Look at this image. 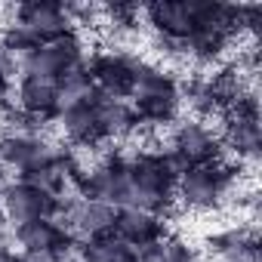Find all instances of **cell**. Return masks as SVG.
I'll use <instances>...</instances> for the list:
<instances>
[{"label":"cell","mask_w":262,"mask_h":262,"mask_svg":"<svg viewBox=\"0 0 262 262\" xmlns=\"http://www.w3.org/2000/svg\"><path fill=\"white\" fill-rule=\"evenodd\" d=\"M111 234L126 244V247H145V244H155L164 237V219L155 216V213H145V210H136V207H117L114 213V228Z\"/></svg>","instance_id":"obj_15"},{"label":"cell","mask_w":262,"mask_h":262,"mask_svg":"<svg viewBox=\"0 0 262 262\" xmlns=\"http://www.w3.org/2000/svg\"><path fill=\"white\" fill-rule=\"evenodd\" d=\"M19 71V59L4 47V43H0V77H4V80H10L13 74Z\"/></svg>","instance_id":"obj_27"},{"label":"cell","mask_w":262,"mask_h":262,"mask_svg":"<svg viewBox=\"0 0 262 262\" xmlns=\"http://www.w3.org/2000/svg\"><path fill=\"white\" fill-rule=\"evenodd\" d=\"M167 151L176 158V164L182 170L207 167V164L222 161V136H216L213 126L204 120H182L173 129Z\"/></svg>","instance_id":"obj_5"},{"label":"cell","mask_w":262,"mask_h":262,"mask_svg":"<svg viewBox=\"0 0 262 262\" xmlns=\"http://www.w3.org/2000/svg\"><path fill=\"white\" fill-rule=\"evenodd\" d=\"M77 198L102 201L108 207H123L126 194V155H111L102 158L93 167H83V173L74 182Z\"/></svg>","instance_id":"obj_8"},{"label":"cell","mask_w":262,"mask_h":262,"mask_svg":"<svg viewBox=\"0 0 262 262\" xmlns=\"http://www.w3.org/2000/svg\"><path fill=\"white\" fill-rule=\"evenodd\" d=\"M179 96H182V99L188 102V108H191V111H198L201 117L222 111V105H219V96H216V90H213V80H210V74L191 77L185 86H179Z\"/></svg>","instance_id":"obj_23"},{"label":"cell","mask_w":262,"mask_h":262,"mask_svg":"<svg viewBox=\"0 0 262 262\" xmlns=\"http://www.w3.org/2000/svg\"><path fill=\"white\" fill-rule=\"evenodd\" d=\"M99 13L108 19V25H111V28L126 31V28H133V25H136V19L142 16V7H139V4H108V7H102Z\"/></svg>","instance_id":"obj_25"},{"label":"cell","mask_w":262,"mask_h":262,"mask_svg":"<svg viewBox=\"0 0 262 262\" xmlns=\"http://www.w3.org/2000/svg\"><path fill=\"white\" fill-rule=\"evenodd\" d=\"M65 204V198H50L22 179L0 185V213H4V222H10L13 228L34 219H59Z\"/></svg>","instance_id":"obj_3"},{"label":"cell","mask_w":262,"mask_h":262,"mask_svg":"<svg viewBox=\"0 0 262 262\" xmlns=\"http://www.w3.org/2000/svg\"><path fill=\"white\" fill-rule=\"evenodd\" d=\"M80 262H136V250L120 244L114 234L80 247Z\"/></svg>","instance_id":"obj_24"},{"label":"cell","mask_w":262,"mask_h":262,"mask_svg":"<svg viewBox=\"0 0 262 262\" xmlns=\"http://www.w3.org/2000/svg\"><path fill=\"white\" fill-rule=\"evenodd\" d=\"M56 83H59V111L68 108V105H80V102H93L96 99V86L90 80L86 62H80L77 68H71L68 74H62Z\"/></svg>","instance_id":"obj_21"},{"label":"cell","mask_w":262,"mask_h":262,"mask_svg":"<svg viewBox=\"0 0 262 262\" xmlns=\"http://www.w3.org/2000/svg\"><path fill=\"white\" fill-rule=\"evenodd\" d=\"M4 179H7V167L0 164V185H4Z\"/></svg>","instance_id":"obj_28"},{"label":"cell","mask_w":262,"mask_h":262,"mask_svg":"<svg viewBox=\"0 0 262 262\" xmlns=\"http://www.w3.org/2000/svg\"><path fill=\"white\" fill-rule=\"evenodd\" d=\"M151 93H179V80L151 62H139L136 68V83H133V96H151ZM129 96V99H133Z\"/></svg>","instance_id":"obj_22"},{"label":"cell","mask_w":262,"mask_h":262,"mask_svg":"<svg viewBox=\"0 0 262 262\" xmlns=\"http://www.w3.org/2000/svg\"><path fill=\"white\" fill-rule=\"evenodd\" d=\"M142 16L161 40H170L179 47L198 31L194 0H155V4L142 7Z\"/></svg>","instance_id":"obj_12"},{"label":"cell","mask_w":262,"mask_h":262,"mask_svg":"<svg viewBox=\"0 0 262 262\" xmlns=\"http://www.w3.org/2000/svg\"><path fill=\"white\" fill-rule=\"evenodd\" d=\"M133 111H136V120L139 126L148 123V126H167L179 117V108H182V96L179 93H151V96H133Z\"/></svg>","instance_id":"obj_19"},{"label":"cell","mask_w":262,"mask_h":262,"mask_svg":"<svg viewBox=\"0 0 262 262\" xmlns=\"http://www.w3.org/2000/svg\"><path fill=\"white\" fill-rule=\"evenodd\" d=\"M164 262H201L198 250L191 244H185L182 237H167L164 241Z\"/></svg>","instance_id":"obj_26"},{"label":"cell","mask_w":262,"mask_h":262,"mask_svg":"<svg viewBox=\"0 0 262 262\" xmlns=\"http://www.w3.org/2000/svg\"><path fill=\"white\" fill-rule=\"evenodd\" d=\"M59 129L62 136L77 145V148H99L105 139L102 133V123H99V114H96V99L93 102H80V105H68L59 111Z\"/></svg>","instance_id":"obj_14"},{"label":"cell","mask_w":262,"mask_h":262,"mask_svg":"<svg viewBox=\"0 0 262 262\" xmlns=\"http://www.w3.org/2000/svg\"><path fill=\"white\" fill-rule=\"evenodd\" d=\"M185 170L170 151H136L126 155V194L123 207H136L155 216H167L176 201V182Z\"/></svg>","instance_id":"obj_1"},{"label":"cell","mask_w":262,"mask_h":262,"mask_svg":"<svg viewBox=\"0 0 262 262\" xmlns=\"http://www.w3.org/2000/svg\"><path fill=\"white\" fill-rule=\"evenodd\" d=\"M83 59V40L77 31H68L56 40H47L40 47H34L31 53L19 56V71L28 77H47V80H59L62 74H68L71 68H77Z\"/></svg>","instance_id":"obj_4"},{"label":"cell","mask_w":262,"mask_h":262,"mask_svg":"<svg viewBox=\"0 0 262 262\" xmlns=\"http://www.w3.org/2000/svg\"><path fill=\"white\" fill-rule=\"evenodd\" d=\"M13 13V22L22 25L37 43H47V40H56L68 31H74L71 19H68V10L59 0H28V4H19L10 10Z\"/></svg>","instance_id":"obj_10"},{"label":"cell","mask_w":262,"mask_h":262,"mask_svg":"<svg viewBox=\"0 0 262 262\" xmlns=\"http://www.w3.org/2000/svg\"><path fill=\"white\" fill-rule=\"evenodd\" d=\"M96 114H99L105 139H120V136H129V133L139 129L133 105L123 102V99H105V96L96 93Z\"/></svg>","instance_id":"obj_18"},{"label":"cell","mask_w":262,"mask_h":262,"mask_svg":"<svg viewBox=\"0 0 262 262\" xmlns=\"http://www.w3.org/2000/svg\"><path fill=\"white\" fill-rule=\"evenodd\" d=\"M222 142L228 145V151L247 164H253L259 158L262 148V136H259V114H225V136Z\"/></svg>","instance_id":"obj_17"},{"label":"cell","mask_w":262,"mask_h":262,"mask_svg":"<svg viewBox=\"0 0 262 262\" xmlns=\"http://www.w3.org/2000/svg\"><path fill=\"white\" fill-rule=\"evenodd\" d=\"M234 40L222 31H213V28H198L185 43H182V56H191L194 62L207 65V62H216Z\"/></svg>","instance_id":"obj_20"},{"label":"cell","mask_w":262,"mask_h":262,"mask_svg":"<svg viewBox=\"0 0 262 262\" xmlns=\"http://www.w3.org/2000/svg\"><path fill=\"white\" fill-rule=\"evenodd\" d=\"M59 151L43 139L37 136L34 129H13V133L0 136V164L7 170H16L19 176L50 164Z\"/></svg>","instance_id":"obj_11"},{"label":"cell","mask_w":262,"mask_h":262,"mask_svg":"<svg viewBox=\"0 0 262 262\" xmlns=\"http://www.w3.org/2000/svg\"><path fill=\"white\" fill-rule=\"evenodd\" d=\"M114 213L117 207H108L102 201H90V198H68L59 222L68 228V234L83 247L90 241L108 237L114 228Z\"/></svg>","instance_id":"obj_9"},{"label":"cell","mask_w":262,"mask_h":262,"mask_svg":"<svg viewBox=\"0 0 262 262\" xmlns=\"http://www.w3.org/2000/svg\"><path fill=\"white\" fill-rule=\"evenodd\" d=\"M237 164H231V161H216V164H207V167H191V170H185L182 176H179V182H176V198L188 207V210H198V213H204V210H216L225 198H228V191L234 188V182H237Z\"/></svg>","instance_id":"obj_2"},{"label":"cell","mask_w":262,"mask_h":262,"mask_svg":"<svg viewBox=\"0 0 262 262\" xmlns=\"http://www.w3.org/2000/svg\"><path fill=\"white\" fill-rule=\"evenodd\" d=\"M4 228H7V222H4V213H0V234H4Z\"/></svg>","instance_id":"obj_29"},{"label":"cell","mask_w":262,"mask_h":262,"mask_svg":"<svg viewBox=\"0 0 262 262\" xmlns=\"http://www.w3.org/2000/svg\"><path fill=\"white\" fill-rule=\"evenodd\" d=\"M13 237H16L19 250H22L19 256L56 259V262H68L71 247H80L59 219H34V222H25V225L13 228Z\"/></svg>","instance_id":"obj_6"},{"label":"cell","mask_w":262,"mask_h":262,"mask_svg":"<svg viewBox=\"0 0 262 262\" xmlns=\"http://www.w3.org/2000/svg\"><path fill=\"white\" fill-rule=\"evenodd\" d=\"M136 68H139V59H133L129 53H120V50L96 53L86 62V71H90L96 93L105 99H123V102L133 96Z\"/></svg>","instance_id":"obj_7"},{"label":"cell","mask_w":262,"mask_h":262,"mask_svg":"<svg viewBox=\"0 0 262 262\" xmlns=\"http://www.w3.org/2000/svg\"><path fill=\"white\" fill-rule=\"evenodd\" d=\"M207 250L219 262H256L259 259V237L250 225H231L207 237Z\"/></svg>","instance_id":"obj_16"},{"label":"cell","mask_w":262,"mask_h":262,"mask_svg":"<svg viewBox=\"0 0 262 262\" xmlns=\"http://www.w3.org/2000/svg\"><path fill=\"white\" fill-rule=\"evenodd\" d=\"M16 111L28 120V123H40L50 117H59V83L47 80V77H19L16 86Z\"/></svg>","instance_id":"obj_13"}]
</instances>
